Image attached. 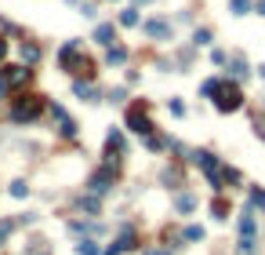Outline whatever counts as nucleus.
I'll list each match as a JSON object with an SVG mask.
<instances>
[{
    "instance_id": "nucleus-1",
    "label": "nucleus",
    "mask_w": 265,
    "mask_h": 255,
    "mask_svg": "<svg viewBox=\"0 0 265 255\" xmlns=\"http://www.w3.org/2000/svg\"><path fill=\"white\" fill-rule=\"evenodd\" d=\"M44 113V99L40 95H19V99H15V106H11V117H15V121H37V117Z\"/></svg>"
},
{
    "instance_id": "nucleus-2",
    "label": "nucleus",
    "mask_w": 265,
    "mask_h": 255,
    "mask_svg": "<svg viewBox=\"0 0 265 255\" xmlns=\"http://www.w3.org/2000/svg\"><path fill=\"white\" fill-rule=\"evenodd\" d=\"M58 58H62V66H66V69H73V73H84V77H91V73H95V66H91V58H84L76 44H66Z\"/></svg>"
},
{
    "instance_id": "nucleus-3",
    "label": "nucleus",
    "mask_w": 265,
    "mask_h": 255,
    "mask_svg": "<svg viewBox=\"0 0 265 255\" xmlns=\"http://www.w3.org/2000/svg\"><path fill=\"white\" fill-rule=\"evenodd\" d=\"M214 106L222 110V113H236L240 106H243V92L236 84H222L218 88V99H214Z\"/></svg>"
},
{
    "instance_id": "nucleus-4",
    "label": "nucleus",
    "mask_w": 265,
    "mask_h": 255,
    "mask_svg": "<svg viewBox=\"0 0 265 255\" xmlns=\"http://www.w3.org/2000/svg\"><path fill=\"white\" fill-rule=\"evenodd\" d=\"M127 124H131V131H138V135H149V131H153V121L146 117L142 106H131V110H127Z\"/></svg>"
},
{
    "instance_id": "nucleus-5",
    "label": "nucleus",
    "mask_w": 265,
    "mask_h": 255,
    "mask_svg": "<svg viewBox=\"0 0 265 255\" xmlns=\"http://www.w3.org/2000/svg\"><path fill=\"white\" fill-rule=\"evenodd\" d=\"M240 248L243 251L254 248V215L251 212H243V219H240Z\"/></svg>"
},
{
    "instance_id": "nucleus-6",
    "label": "nucleus",
    "mask_w": 265,
    "mask_h": 255,
    "mask_svg": "<svg viewBox=\"0 0 265 255\" xmlns=\"http://www.w3.org/2000/svg\"><path fill=\"white\" fill-rule=\"evenodd\" d=\"M109 183H113V175H109V172H98L95 179H91V190H95V193H105Z\"/></svg>"
},
{
    "instance_id": "nucleus-7",
    "label": "nucleus",
    "mask_w": 265,
    "mask_h": 255,
    "mask_svg": "<svg viewBox=\"0 0 265 255\" xmlns=\"http://www.w3.org/2000/svg\"><path fill=\"white\" fill-rule=\"evenodd\" d=\"M127 248H135V233H131V230H123V237H120L113 248H109V255H113V251H127Z\"/></svg>"
},
{
    "instance_id": "nucleus-8",
    "label": "nucleus",
    "mask_w": 265,
    "mask_h": 255,
    "mask_svg": "<svg viewBox=\"0 0 265 255\" xmlns=\"http://www.w3.org/2000/svg\"><path fill=\"white\" fill-rule=\"evenodd\" d=\"M55 121H58V131H62V135H73V131H76V128H73V121H69V117L62 113L58 106H55Z\"/></svg>"
},
{
    "instance_id": "nucleus-9",
    "label": "nucleus",
    "mask_w": 265,
    "mask_h": 255,
    "mask_svg": "<svg viewBox=\"0 0 265 255\" xmlns=\"http://www.w3.org/2000/svg\"><path fill=\"white\" fill-rule=\"evenodd\" d=\"M95 40H98V44H113V26L102 22V26L95 29Z\"/></svg>"
},
{
    "instance_id": "nucleus-10",
    "label": "nucleus",
    "mask_w": 265,
    "mask_h": 255,
    "mask_svg": "<svg viewBox=\"0 0 265 255\" xmlns=\"http://www.w3.org/2000/svg\"><path fill=\"white\" fill-rule=\"evenodd\" d=\"M146 33H153V37H167V26H164V22H146Z\"/></svg>"
},
{
    "instance_id": "nucleus-11",
    "label": "nucleus",
    "mask_w": 265,
    "mask_h": 255,
    "mask_svg": "<svg viewBox=\"0 0 265 255\" xmlns=\"http://www.w3.org/2000/svg\"><path fill=\"white\" fill-rule=\"evenodd\" d=\"M22 58H26V62H37V58H40V51L33 48V44H22Z\"/></svg>"
},
{
    "instance_id": "nucleus-12",
    "label": "nucleus",
    "mask_w": 265,
    "mask_h": 255,
    "mask_svg": "<svg viewBox=\"0 0 265 255\" xmlns=\"http://www.w3.org/2000/svg\"><path fill=\"white\" fill-rule=\"evenodd\" d=\"M109 66H113V62H123V58H127V51H123V48H109Z\"/></svg>"
},
{
    "instance_id": "nucleus-13",
    "label": "nucleus",
    "mask_w": 265,
    "mask_h": 255,
    "mask_svg": "<svg viewBox=\"0 0 265 255\" xmlns=\"http://www.w3.org/2000/svg\"><path fill=\"white\" fill-rule=\"evenodd\" d=\"M120 22H123V26H138V11H135V8H127V11L120 15Z\"/></svg>"
},
{
    "instance_id": "nucleus-14",
    "label": "nucleus",
    "mask_w": 265,
    "mask_h": 255,
    "mask_svg": "<svg viewBox=\"0 0 265 255\" xmlns=\"http://www.w3.org/2000/svg\"><path fill=\"white\" fill-rule=\"evenodd\" d=\"M76 255H98V248L91 241H80V244H76Z\"/></svg>"
},
{
    "instance_id": "nucleus-15",
    "label": "nucleus",
    "mask_w": 265,
    "mask_h": 255,
    "mask_svg": "<svg viewBox=\"0 0 265 255\" xmlns=\"http://www.w3.org/2000/svg\"><path fill=\"white\" fill-rule=\"evenodd\" d=\"M251 11V0H232V15H247Z\"/></svg>"
},
{
    "instance_id": "nucleus-16",
    "label": "nucleus",
    "mask_w": 265,
    "mask_h": 255,
    "mask_svg": "<svg viewBox=\"0 0 265 255\" xmlns=\"http://www.w3.org/2000/svg\"><path fill=\"white\" fill-rule=\"evenodd\" d=\"M200 237H204V230H200V226H189V230H185V241H200Z\"/></svg>"
},
{
    "instance_id": "nucleus-17",
    "label": "nucleus",
    "mask_w": 265,
    "mask_h": 255,
    "mask_svg": "<svg viewBox=\"0 0 265 255\" xmlns=\"http://www.w3.org/2000/svg\"><path fill=\"white\" fill-rule=\"evenodd\" d=\"M211 212H214L218 219H225V201H214V204H211Z\"/></svg>"
},
{
    "instance_id": "nucleus-18",
    "label": "nucleus",
    "mask_w": 265,
    "mask_h": 255,
    "mask_svg": "<svg viewBox=\"0 0 265 255\" xmlns=\"http://www.w3.org/2000/svg\"><path fill=\"white\" fill-rule=\"evenodd\" d=\"M196 44H211V29H196Z\"/></svg>"
},
{
    "instance_id": "nucleus-19",
    "label": "nucleus",
    "mask_w": 265,
    "mask_h": 255,
    "mask_svg": "<svg viewBox=\"0 0 265 255\" xmlns=\"http://www.w3.org/2000/svg\"><path fill=\"white\" fill-rule=\"evenodd\" d=\"M11 197H26V183H11Z\"/></svg>"
},
{
    "instance_id": "nucleus-20",
    "label": "nucleus",
    "mask_w": 265,
    "mask_h": 255,
    "mask_svg": "<svg viewBox=\"0 0 265 255\" xmlns=\"http://www.w3.org/2000/svg\"><path fill=\"white\" fill-rule=\"evenodd\" d=\"M4 51H8V44H4V40H0V58H4Z\"/></svg>"
}]
</instances>
